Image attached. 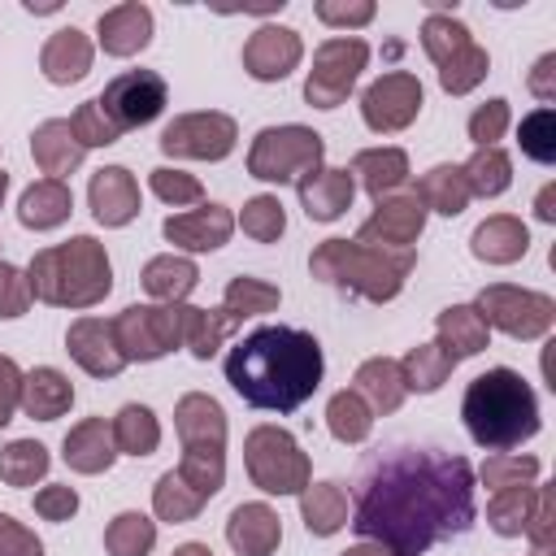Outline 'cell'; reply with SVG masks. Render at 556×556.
Listing matches in <instances>:
<instances>
[{"label": "cell", "mask_w": 556, "mask_h": 556, "mask_svg": "<svg viewBox=\"0 0 556 556\" xmlns=\"http://www.w3.org/2000/svg\"><path fill=\"white\" fill-rule=\"evenodd\" d=\"M473 465L443 447L391 443L374 452L352 491L348 526L395 556H421L473 526Z\"/></svg>", "instance_id": "6da1fadb"}, {"label": "cell", "mask_w": 556, "mask_h": 556, "mask_svg": "<svg viewBox=\"0 0 556 556\" xmlns=\"http://www.w3.org/2000/svg\"><path fill=\"white\" fill-rule=\"evenodd\" d=\"M321 343L300 326H256L226 352V382L243 404L291 413L321 387Z\"/></svg>", "instance_id": "7a4b0ae2"}, {"label": "cell", "mask_w": 556, "mask_h": 556, "mask_svg": "<svg viewBox=\"0 0 556 556\" xmlns=\"http://www.w3.org/2000/svg\"><path fill=\"white\" fill-rule=\"evenodd\" d=\"M460 421L469 430V439L486 452H508L526 439L539 434V400H534V387L508 369V365H495L486 374H478L469 387H465V400H460Z\"/></svg>", "instance_id": "3957f363"}, {"label": "cell", "mask_w": 556, "mask_h": 556, "mask_svg": "<svg viewBox=\"0 0 556 556\" xmlns=\"http://www.w3.org/2000/svg\"><path fill=\"white\" fill-rule=\"evenodd\" d=\"M30 300H43L52 308H91L113 291V265L100 239L74 235L65 243L39 248L26 265Z\"/></svg>", "instance_id": "277c9868"}, {"label": "cell", "mask_w": 556, "mask_h": 556, "mask_svg": "<svg viewBox=\"0 0 556 556\" xmlns=\"http://www.w3.org/2000/svg\"><path fill=\"white\" fill-rule=\"evenodd\" d=\"M413 265H417L413 248L387 252V248H365L356 239H326L308 256V274L317 282H326L343 295L369 300V304H391L404 291Z\"/></svg>", "instance_id": "5b68a950"}, {"label": "cell", "mask_w": 556, "mask_h": 556, "mask_svg": "<svg viewBox=\"0 0 556 556\" xmlns=\"http://www.w3.org/2000/svg\"><path fill=\"white\" fill-rule=\"evenodd\" d=\"M243 465L252 486H261L265 495H300L313 482V465L304 456V447L295 443L291 430L282 426H252L243 439Z\"/></svg>", "instance_id": "8992f818"}, {"label": "cell", "mask_w": 556, "mask_h": 556, "mask_svg": "<svg viewBox=\"0 0 556 556\" xmlns=\"http://www.w3.org/2000/svg\"><path fill=\"white\" fill-rule=\"evenodd\" d=\"M326 156V139L313 126H265L248 148V174L261 182H300Z\"/></svg>", "instance_id": "52a82bcc"}, {"label": "cell", "mask_w": 556, "mask_h": 556, "mask_svg": "<svg viewBox=\"0 0 556 556\" xmlns=\"http://www.w3.org/2000/svg\"><path fill=\"white\" fill-rule=\"evenodd\" d=\"M473 308L482 313V321L508 339H543L556 326V300L530 287H508V282H491L478 291Z\"/></svg>", "instance_id": "ba28073f"}, {"label": "cell", "mask_w": 556, "mask_h": 556, "mask_svg": "<svg viewBox=\"0 0 556 556\" xmlns=\"http://www.w3.org/2000/svg\"><path fill=\"white\" fill-rule=\"evenodd\" d=\"M182 317L187 304H130L113 317L117 348L130 361H161L174 348H182Z\"/></svg>", "instance_id": "9c48e42d"}, {"label": "cell", "mask_w": 556, "mask_h": 556, "mask_svg": "<svg viewBox=\"0 0 556 556\" xmlns=\"http://www.w3.org/2000/svg\"><path fill=\"white\" fill-rule=\"evenodd\" d=\"M365 65H369V43L356 35H334V39L317 43L313 70L304 78V100L313 109H339L352 96Z\"/></svg>", "instance_id": "30bf717a"}, {"label": "cell", "mask_w": 556, "mask_h": 556, "mask_svg": "<svg viewBox=\"0 0 556 556\" xmlns=\"http://www.w3.org/2000/svg\"><path fill=\"white\" fill-rule=\"evenodd\" d=\"M239 143V126L230 113L204 109V113H178L161 130V152L178 161H222Z\"/></svg>", "instance_id": "8fae6325"}, {"label": "cell", "mask_w": 556, "mask_h": 556, "mask_svg": "<svg viewBox=\"0 0 556 556\" xmlns=\"http://www.w3.org/2000/svg\"><path fill=\"white\" fill-rule=\"evenodd\" d=\"M96 100L117 130H135V126H148L161 117V109L169 104V87L156 70H126V74L109 78Z\"/></svg>", "instance_id": "7c38bea8"}, {"label": "cell", "mask_w": 556, "mask_h": 556, "mask_svg": "<svg viewBox=\"0 0 556 556\" xmlns=\"http://www.w3.org/2000/svg\"><path fill=\"white\" fill-rule=\"evenodd\" d=\"M421 104H426L421 78L408 74V70H387V74H378L361 91V117L378 135H395V130L413 126L417 113H421Z\"/></svg>", "instance_id": "4fadbf2b"}, {"label": "cell", "mask_w": 556, "mask_h": 556, "mask_svg": "<svg viewBox=\"0 0 556 556\" xmlns=\"http://www.w3.org/2000/svg\"><path fill=\"white\" fill-rule=\"evenodd\" d=\"M421 230H426V204L413 191L408 195H382V200H374V213L361 222L356 243L404 252L408 243H417Z\"/></svg>", "instance_id": "5bb4252c"}, {"label": "cell", "mask_w": 556, "mask_h": 556, "mask_svg": "<svg viewBox=\"0 0 556 556\" xmlns=\"http://www.w3.org/2000/svg\"><path fill=\"white\" fill-rule=\"evenodd\" d=\"M304 56V43H300V30L291 26H256L243 43V70L256 78V83H282Z\"/></svg>", "instance_id": "9a60e30c"}, {"label": "cell", "mask_w": 556, "mask_h": 556, "mask_svg": "<svg viewBox=\"0 0 556 556\" xmlns=\"http://www.w3.org/2000/svg\"><path fill=\"white\" fill-rule=\"evenodd\" d=\"M65 352L91 374V378H117L126 369V356L117 348V334H113V321L104 317H78L70 321L65 330Z\"/></svg>", "instance_id": "2e32d148"}, {"label": "cell", "mask_w": 556, "mask_h": 556, "mask_svg": "<svg viewBox=\"0 0 556 556\" xmlns=\"http://www.w3.org/2000/svg\"><path fill=\"white\" fill-rule=\"evenodd\" d=\"M230 230H235V217L226 204H195L187 213L165 217L161 226V235L182 252H217L230 239Z\"/></svg>", "instance_id": "e0dca14e"}, {"label": "cell", "mask_w": 556, "mask_h": 556, "mask_svg": "<svg viewBox=\"0 0 556 556\" xmlns=\"http://www.w3.org/2000/svg\"><path fill=\"white\" fill-rule=\"evenodd\" d=\"M87 204L100 226H126L139 217V182L126 165H104L87 182Z\"/></svg>", "instance_id": "ac0fdd59"}, {"label": "cell", "mask_w": 556, "mask_h": 556, "mask_svg": "<svg viewBox=\"0 0 556 556\" xmlns=\"http://www.w3.org/2000/svg\"><path fill=\"white\" fill-rule=\"evenodd\" d=\"M174 430L182 452H226V413L204 391H191L174 404Z\"/></svg>", "instance_id": "d6986e66"}, {"label": "cell", "mask_w": 556, "mask_h": 556, "mask_svg": "<svg viewBox=\"0 0 556 556\" xmlns=\"http://www.w3.org/2000/svg\"><path fill=\"white\" fill-rule=\"evenodd\" d=\"M300 208L308 213V222H334L352 208V195H356V178L348 169H334V165H317L308 169L300 182Z\"/></svg>", "instance_id": "ffe728a7"}, {"label": "cell", "mask_w": 556, "mask_h": 556, "mask_svg": "<svg viewBox=\"0 0 556 556\" xmlns=\"http://www.w3.org/2000/svg\"><path fill=\"white\" fill-rule=\"evenodd\" d=\"M96 39L109 56H135L152 43V9L139 4V0H126V4H113L100 13L96 22Z\"/></svg>", "instance_id": "44dd1931"}, {"label": "cell", "mask_w": 556, "mask_h": 556, "mask_svg": "<svg viewBox=\"0 0 556 556\" xmlns=\"http://www.w3.org/2000/svg\"><path fill=\"white\" fill-rule=\"evenodd\" d=\"M226 543L239 556H274L278 543H282V517L269 504H261V500L239 504L226 517Z\"/></svg>", "instance_id": "7402d4cb"}, {"label": "cell", "mask_w": 556, "mask_h": 556, "mask_svg": "<svg viewBox=\"0 0 556 556\" xmlns=\"http://www.w3.org/2000/svg\"><path fill=\"white\" fill-rule=\"evenodd\" d=\"M61 456L74 473H104L117 460V443H113V426L104 417H83L78 426L65 430L61 439Z\"/></svg>", "instance_id": "603a6c76"}, {"label": "cell", "mask_w": 556, "mask_h": 556, "mask_svg": "<svg viewBox=\"0 0 556 556\" xmlns=\"http://www.w3.org/2000/svg\"><path fill=\"white\" fill-rule=\"evenodd\" d=\"M91 56H96L91 39H87L78 26H61V30H52V35H48V43H43V52H39V70H43V78H48V83L70 87V83L87 78Z\"/></svg>", "instance_id": "cb8c5ba5"}, {"label": "cell", "mask_w": 556, "mask_h": 556, "mask_svg": "<svg viewBox=\"0 0 556 556\" xmlns=\"http://www.w3.org/2000/svg\"><path fill=\"white\" fill-rule=\"evenodd\" d=\"M83 152H87V148L74 139V130H70L65 117H48V122H39L35 135H30V156H35V165H39L48 178H56V182H65V178L83 165Z\"/></svg>", "instance_id": "d4e9b609"}, {"label": "cell", "mask_w": 556, "mask_h": 556, "mask_svg": "<svg viewBox=\"0 0 556 556\" xmlns=\"http://www.w3.org/2000/svg\"><path fill=\"white\" fill-rule=\"evenodd\" d=\"M469 252H473L478 261H486V265H513V261H521V256L530 252V230H526L521 217L495 213V217H486L482 226H473Z\"/></svg>", "instance_id": "484cf974"}, {"label": "cell", "mask_w": 556, "mask_h": 556, "mask_svg": "<svg viewBox=\"0 0 556 556\" xmlns=\"http://www.w3.org/2000/svg\"><path fill=\"white\" fill-rule=\"evenodd\" d=\"M434 343L452 356V365H460L491 343V326L482 321V313L473 304H452L434 317Z\"/></svg>", "instance_id": "4316f807"}, {"label": "cell", "mask_w": 556, "mask_h": 556, "mask_svg": "<svg viewBox=\"0 0 556 556\" xmlns=\"http://www.w3.org/2000/svg\"><path fill=\"white\" fill-rule=\"evenodd\" d=\"M74 404V382L56 369V365H35L30 374H22V413L35 421H56L65 417Z\"/></svg>", "instance_id": "83f0119b"}, {"label": "cell", "mask_w": 556, "mask_h": 556, "mask_svg": "<svg viewBox=\"0 0 556 556\" xmlns=\"http://www.w3.org/2000/svg\"><path fill=\"white\" fill-rule=\"evenodd\" d=\"M352 391L369 404V413H395L400 404H404V378H400V361H391V356H369V361H361L356 365V374H352Z\"/></svg>", "instance_id": "f1b7e54d"}, {"label": "cell", "mask_w": 556, "mask_h": 556, "mask_svg": "<svg viewBox=\"0 0 556 556\" xmlns=\"http://www.w3.org/2000/svg\"><path fill=\"white\" fill-rule=\"evenodd\" d=\"M70 213H74V191L56 178L30 182L17 200V222L26 230H56L61 222H70Z\"/></svg>", "instance_id": "f546056e"}, {"label": "cell", "mask_w": 556, "mask_h": 556, "mask_svg": "<svg viewBox=\"0 0 556 556\" xmlns=\"http://www.w3.org/2000/svg\"><path fill=\"white\" fill-rule=\"evenodd\" d=\"M352 178L374 200H382V195H391L408 178V152L404 148H361L352 156Z\"/></svg>", "instance_id": "4dcf8cb0"}, {"label": "cell", "mask_w": 556, "mask_h": 556, "mask_svg": "<svg viewBox=\"0 0 556 556\" xmlns=\"http://www.w3.org/2000/svg\"><path fill=\"white\" fill-rule=\"evenodd\" d=\"M139 278H143V291H148L152 300H161V304H182V300L195 291V282H200V265H195L191 256L165 252V256H152Z\"/></svg>", "instance_id": "1f68e13d"}, {"label": "cell", "mask_w": 556, "mask_h": 556, "mask_svg": "<svg viewBox=\"0 0 556 556\" xmlns=\"http://www.w3.org/2000/svg\"><path fill=\"white\" fill-rule=\"evenodd\" d=\"M300 517L313 539H330L348 526V491L339 482H308L300 491Z\"/></svg>", "instance_id": "d6a6232c"}, {"label": "cell", "mask_w": 556, "mask_h": 556, "mask_svg": "<svg viewBox=\"0 0 556 556\" xmlns=\"http://www.w3.org/2000/svg\"><path fill=\"white\" fill-rule=\"evenodd\" d=\"M413 195L426 204V213H443V217H460L465 204L473 200L469 187H465L460 165H434V169H426L417 178V191Z\"/></svg>", "instance_id": "836d02e7"}, {"label": "cell", "mask_w": 556, "mask_h": 556, "mask_svg": "<svg viewBox=\"0 0 556 556\" xmlns=\"http://www.w3.org/2000/svg\"><path fill=\"white\" fill-rule=\"evenodd\" d=\"M243 321H235L226 308H195L187 304V317H182V348L195 356V361H208Z\"/></svg>", "instance_id": "e575fe53"}, {"label": "cell", "mask_w": 556, "mask_h": 556, "mask_svg": "<svg viewBox=\"0 0 556 556\" xmlns=\"http://www.w3.org/2000/svg\"><path fill=\"white\" fill-rule=\"evenodd\" d=\"M109 426H113L117 452H126V456H152L161 447V421L148 404H122Z\"/></svg>", "instance_id": "d590c367"}, {"label": "cell", "mask_w": 556, "mask_h": 556, "mask_svg": "<svg viewBox=\"0 0 556 556\" xmlns=\"http://www.w3.org/2000/svg\"><path fill=\"white\" fill-rule=\"evenodd\" d=\"M460 174H465L469 195L495 200V195H504L508 182H513V161H508V152H504L500 143H495V148H473V156L460 165Z\"/></svg>", "instance_id": "8d00e7d4"}, {"label": "cell", "mask_w": 556, "mask_h": 556, "mask_svg": "<svg viewBox=\"0 0 556 556\" xmlns=\"http://www.w3.org/2000/svg\"><path fill=\"white\" fill-rule=\"evenodd\" d=\"M452 356L439 348V343H417V348H408L404 352V361H400V378H404V391H421V395H430V391H439L447 378H452Z\"/></svg>", "instance_id": "74e56055"}, {"label": "cell", "mask_w": 556, "mask_h": 556, "mask_svg": "<svg viewBox=\"0 0 556 556\" xmlns=\"http://www.w3.org/2000/svg\"><path fill=\"white\" fill-rule=\"evenodd\" d=\"M48 465H52V456L35 439H13L0 447V482L4 486H35L48 473Z\"/></svg>", "instance_id": "f35d334b"}, {"label": "cell", "mask_w": 556, "mask_h": 556, "mask_svg": "<svg viewBox=\"0 0 556 556\" xmlns=\"http://www.w3.org/2000/svg\"><path fill=\"white\" fill-rule=\"evenodd\" d=\"M278 300H282V291L274 287V282H265V278H248V274H239V278H230L226 282V295H222V308L235 317V321H248V317H261V313H274L278 308Z\"/></svg>", "instance_id": "ab89813d"}, {"label": "cell", "mask_w": 556, "mask_h": 556, "mask_svg": "<svg viewBox=\"0 0 556 556\" xmlns=\"http://www.w3.org/2000/svg\"><path fill=\"white\" fill-rule=\"evenodd\" d=\"M326 430L339 443H365L369 430H374V413L356 391H334L330 404H326Z\"/></svg>", "instance_id": "60d3db41"}, {"label": "cell", "mask_w": 556, "mask_h": 556, "mask_svg": "<svg viewBox=\"0 0 556 556\" xmlns=\"http://www.w3.org/2000/svg\"><path fill=\"white\" fill-rule=\"evenodd\" d=\"M156 547V521L143 513H117L104 526V552L109 556H148Z\"/></svg>", "instance_id": "b9f144b4"}, {"label": "cell", "mask_w": 556, "mask_h": 556, "mask_svg": "<svg viewBox=\"0 0 556 556\" xmlns=\"http://www.w3.org/2000/svg\"><path fill=\"white\" fill-rule=\"evenodd\" d=\"M469 43H473L469 26H465L460 17H452V13H430V17L421 22V52H426L434 65L452 61V56L465 52Z\"/></svg>", "instance_id": "7bdbcfd3"}, {"label": "cell", "mask_w": 556, "mask_h": 556, "mask_svg": "<svg viewBox=\"0 0 556 556\" xmlns=\"http://www.w3.org/2000/svg\"><path fill=\"white\" fill-rule=\"evenodd\" d=\"M200 508H204V500L178 478V469H169V473L156 478V486H152V513H156L161 521L178 526V521H191Z\"/></svg>", "instance_id": "ee69618b"}, {"label": "cell", "mask_w": 556, "mask_h": 556, "mask_svg": "<svg viewBox=\"0 0 556 556\" xmlns=\"http://www.w3.org/2000/svg\"><path fill=\"white\" fill-rule=\"evenodd\" d=\"M530 508H534V486L495 491L491 504H486V526H491L495 534H504V539H517V534H526Z\"/></svg>", "instance_id": "f6af8a7d"}, {"label": "cell", "mask_w": 556, "mask_h": 556, "mask_svg": "<svg viewBox=\"0 0 556 556\" xmlns=\"http://www.w3.org/2000/svg\"><path fill=\"white\" fill-rule=\"evenodd\" d=\"M482 486L495 495V491H513V486H530L539 478V460L534 456H517V452H495L482 460L478 469Z\"/></svg>", "instance_id": "bcb514c9"}, {"label": "cell", "mask_w": 556, "mask_h": 556, "mask_svg": "<svg viewBox=\"0 0 556 556\" xmlns=\"http://www.w3.org/2000/svg\"><path fill=\"white\" fill-rule=\"evenodd\" d=\"M486 74H491V56H486V48L469 43L465 52H456L452 61L439 65V87H443L447 96H465V91H473Z\"/></svg>", "instance_id": "7dc6e473"}, {"label": "cell", "mask_w": 556, "mask_h": 556, "mask_svg": "<svg viewBox=\"0 0 556 556\" xmlns=\"http://www.w3.org/2000/svg\"><path fill=\"white\" fill-rule=\"evenodd\" d=\"M517 143H521V152L530 161L552 165L556 161V113L547 104H539L534 113H526L521 126H517Z\"/></svg>", "instance_id": "c3c4849f"}, {"label": "cell", "mask_w": 556, "mask_h": 556, "mask_svg": "<svg viewBox=\"0 0 556 556\" xmlns=\"http://www.w3.org/2000/svg\"><path fill=\"white\" fill-rule=\"evenodd\" d=\"M239 226L248 239L256 243H278V235L287 230V213H282V200L278 195H252L239 213Z\"/></svg>", "instance_id": "681fc988"}, {"label": "cell", "mask_w": 556, "mask_h": 556, "mask_svg": "<svg viewBox=\"0 0 556 556\" xmlns=\"http://www.w3.org/2000/svg\"><path fill=\"white\" fill-rule=\"evenodd\" d=\"M148 187H152L156 200H165V204H174V208L204 204V187H200V178L187 174V169H174V165H156V169L148 174Z\"/></svg>", "instance_id": "f907efd6"}, {"label": "cell", "mask_w": 556, "mask_h": 556, "mask_svg": "<svg viewBox=\"0 0 556 556\" xmlns=\"http://www.w3.org/2000/svg\"><path fill=\"white\" fill-rule=\"evenodd\" d=\"M70 130H74V139H78L83 148H109V143L122 139V130L104 117L100 100H83V104L74 109V117H70Z\"/></svg>", "instance_id": "816d5d0a"}, {"label": "cell", "mask_w": 556, "mask_h": 556, "mask_svg": "<svg viewBox=\"0 0 556 556\" xmlns=\"http://www.w3.org/2000/svg\"><path fill=\"white\" fill-rule=\"evenodd\" d=\"M508 122H513L508 100L495 96V100H486V104H478V109L469 113V139H473L478 148H495V139H504Z\"/></svg>", "instance_id": "f5cc1de1"}, {"label": "cell", "mask_w": 556, "mask_h": 556, "mask_svg": "<svg viewBox=\"0 0 556 556\" xmlns=\"http://www.w3.org/2000/svg\"><path fill=\"white\" fill-rule=\"evenodd\" d=\"M552 534H556V491L552 486H534V508L526 521V539L534 543L539 556L552 552Z\"/></svg>", "instance_id": "db71d44e"}, {"label": "cell", "mask_w": 556, "mask_h": 556, "mask_svg": "<svg viewBox=\"0 0 556 556\" xmlns=\"http://www.w3.org/2000/svg\"><path fill=\"white\" fill-rule=\"evenodd\" d=\"M30 308V282H26V269L0 261V317L13 321Z\"/></svg>", "instance_id": "11a10c76"}, {"label": "cell", "mask_w": 556, "mask_h": 556, "mask_svg": "<svg viewBox=\"0 0 556 556\" xmlns=\"http://www.w3.org/2000/svg\"><path fill=\"white\" fill-rule=\"evenodd\" d=\"M313 13H317L326 26L352 30V26H369V22H374V0H317Z\"/></svg>", "instance_id": "9f6ffc18"}, {"label": "cell", "mask_w": 556, "mask_h": 556, "mask_svg": "<svg viewBox=\"0 0 556 556\" xmlns=\"http://www.w3.org/2000/svg\"><path fill=\"white\" fill-rule=\"evenodd\" d=\"M35 513H39L43 521H70V517L78 513V491L65 486V482H52V486L35 491Z\"/></svg>", "instance_id": "6f0895ef"}, {"label": "cell", "mask_w": 556, "mask_h": 556, "mask_svg": "<svg viewBox=\"0 0 556 556\" xmlns=\"http://www.w3.org/2000/svg\"><path fill=\"white\" fill-rule=\"evenodd\" d=\"M0 556H43V543L17 517L0 513Z\"/></svg>", "instance_id": "680465c9"}, {"label": "cell", "mask_w": 556, "mask_h": 556, "mask_svg": "<svg viewBox=\"0 0 556 556\" xmlns=\"http://www.w3.org/2000/svg\"><path fill=\"white\" fill-rule=\"evenodd\" d=\"M17 404H22V369H17L13 356L0 352V430L13 421Z\"/></svg>", "instance_id": "91938a15"}, {"label": "cell", "mask_w": 556, "mask_h": 556, "mask_svg": "<svg viewBox=\"0 0 556 556\" xmlns=\"http://www.w3.org/2000/svg\"><path fill=\"white\" fill-rule=\"evenodd\" d=\"M530 91L539 96V100H552L556 96V52H543L539 61H534V70H530Z\"/></svg>", "instance_id": "94428289"}, {"label": "cell", "mask_w": 556, "mask_h": 556, "mask_svg": "<svg viewBox=\"0 0 556 556\" xmlns=\"http://www.w3.org/2000/svg\"><path fill=\"white\" fill-rule=\"evenodd\" d=\"M534 217H539V222H556V182H547V187L539 191V200H534Z\"/></svg>", "instance_id": "6125c7cd"}, {"label": "cell", "mask_w": 556, "mask_h": 556, "mask_svg": "<svg viewBox=\"0 0 556 556\" xmlns=\"http://www.w3.org/2000/svg\"><path fill=\"white\" fill-rule=\"evenodd\" d=\"M339 556H395L391 547H382V543H374V539H361V543H352L348 552H339Z\"/></svg>", "instance_id": "be15d7a7"}, {"label": "cell", "mask_w": 556, "mask_h": 556, "mask_svg": "<svg viewBox=\"0 0 556 556\" xmlns=\"http://www.w3.org/2000/svg\"><path fill=\"white\" fill-rule=\"evenodd\" d=\"M169 556H213V552H208V543H182V547H174Z\"/></svg>", "instance_id": "e7e4bbea"}, {"label": "cell", "mask_w": 556, "mask_h": 556, "mask_svg": "<svg viewBox=\"0 0 556 556\" xmlns=\"http://www.w3.org/2000/svg\"><path fill=\"white\" fill-rule=\"evenodd\" d=\"M4 191H9V174H4V165H0V204H4Z\"/></svg>", "instance_id": "03108f58"}]
</instances>
